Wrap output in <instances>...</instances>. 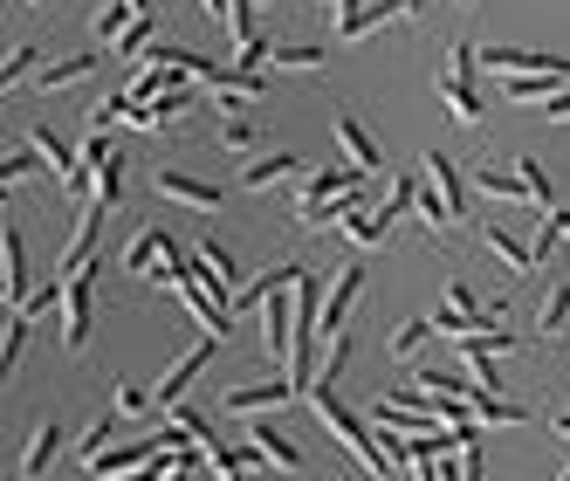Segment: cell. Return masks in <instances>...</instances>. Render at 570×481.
Returning a JSON list of instances; mask_svg holds the SVG:
<instances>
[{
  "instance_id": "obj_1",
  "label": "cell",
  "mask_w": 570,
  "mask_h": 481,
  "mask_svg": "<svg viewBox=\"0 0 570 481\" xmlns=\"http://www.w3.org/2000/svg\"><path fill=\"white\" fill-rule=\"evenodd\" d=\"M303 399H309V413L323 420V433H331L337 448H351V461H357L364 474H385V468H392V461H385V448H379V426H372V420H357L331 385H309Z\"/></svg>"
},
{
  "instance_id": "obj_2",
  "label": "cell",
  "mask_w": 570,
  "mask_h": 481,
  "mask_svg": "<svg viewBox=\"0 0 570 481\" xmlns=\"http://www.w3.org/2000/svg\"><path fill=\"white\" fill-rule=\"evenodd\" d=\"M474 69H481V49H474V42H454V49H446V76H440V104H446V117H454L461 131H474V125H481Z\"/></svg>"
},
{
  "instance_id": "obj_3",
  "label": "cell",
  "mask_w": 570,
  "mask_h": 481,
  "mask_svg": "<svg viewBox=\"0 0 570 481\" xmlns=\"http://www.w3.org/2000/svg\"><path fill=\"white\" fill-rule=\"evenodd\" d=\"M193 49H173V42H158L145 62H138V76H131V84H125V97L131 104H151V97H166V90H179L186 84V76H193Z\"/></svg>"
},
{
  "instance_id": "obj_4",
  "label": "cell",
  "mask_w": 570,
  "mask_h": 481,
  "mask_svg": "<svg viewBox=\"0 0 570 481\" xmlns=\"http://www.w3.org/2000/svg\"><path fill=\"white\" fill-rule=\"evenodd\" d=\"M262 357H268L275 372L296 365V289H275L262 303Z\"/></svg>"
},
{
  "instance_id": "obj_5",
  "label": "cell",
  "mask_w": 570,
  "mask_h": 481,
  "mask_svg": "<svg viewBox=\"0 0 570 481\" xmlns=\"http://www.w3.org/2000/svg\"><path fill=\"white\" fill-rule=\"evenodd\" d=\"M227 337H199L186 357H173V365H166V379H158L151 385V399H158V413H173V406H186V392L199 385V372H207L214 365V351H220Z\"/></svg>"
},
{
  "instance_id": "obj_6",
  "label": "cell",
  "mask_w": 570,
  "mask_h": 481,
  "mask_svg": "<svg viewBox=\"0 0 570 481\" xmlns=\"http://www.w3.org/2000/svg\"><path fill=\"white\" fill-rule=\"evenodd\" d=\"M481 69H488V76H557V84H570V56H550V49L488 42V49H481Z\"/></svg>"
},
{
  "instance_id": "obj_7",
  "label": "cell",
  "mask_w": 570,
  "mask_h": 481,
  "mask_svg": "<svg viewBox=\"0 0 570 481\" xmlns=\"http://www.w3.org/2000/svg\"><path fill=\"white\" fill-rule=\"evenodd\" d=\"M62 283H69V289H62V344L83 351V344H90V310H97V289H90V283H104V268L90 262L83 275H62Z\"/></svg>"
},
{
  "instance_id": "obj_8",
  "label": "cell",
  "mask_w": 570,
  "mask_h": 481,
  "mask_svg": "<svg viewBox=\"0 0 570 481\" xmlns=\"http://www.w3.org/2000/svg\"><path fill=\"white\" fill-rule=\"evenodd\" d=\"M392 21H413V0H364V8H351L337 21V42H364V35H379Z\"/></svg>"
},
{
  "instance_id": "obj_9",
  "label": "cell",
  "mask_w": 570,
  "mask_h": 481,
  "mask_svg": "<svg viewBox=\"0 0 570 481\" xmlns=\"http://www.w3.org/2000/svg\"><path fill=\"white\" fill-rule=\"evenodd\" d=\"M248 448H255V454H262V468H275V474H303V468H309L296 440H282V433H275L262 413L248 420Z\"/></svg>"
},
{
  "instance_id": "obj_10",
  "label": "cell",
  "mask_w": 570,
  "mask_h": 481,
  "mask_svg": "<svg viewBox=\"0 0 570 481\" xmlns=\"http://www.w3.org/2000/svg\"><path fill=\"white\" fill-rule=\"evenodd\" d=\"M309 166H303V151H255L248 166H240V186L248 193H268V186H282V179H303Z\"/></svg>"
},
{
  "instance_id": "obj_11",
  "label": "cell",
  "mask_w": 570,
  "mask_h": 481,
  "mask_svg": "<svg viewBox=\"0 0 570 481\" xmlns=\"http://www.w3.org/2000/svg\"><path fill=\"white\" fill-rule=\"evenodd\" d=\"M0 289H8V303H28V234L14 220L0 227Z\"/></svg>"
},
{
  "instance_id": "obj_12",
  "label": "cell",
  "mask_w": 570,
  "mask_h": 481,
  "mask_svg": "<svg viewBox=\"0 0 570 481\" xmlns=\"http://www.w3.org/2000/svg\"><path fill=\"white\" fill-rule=\"evenodd\" d=\"M151 186L166 193V199H179V207H193V214H214V207H220V186L193 179V173H173V166H158V173H151Z\"/></svg>"
},
{
  "instance_id": "obj_13",
  "label": "cell",
  "mask_w": 570,
  "mask_h": 481,
  "mask_svg": "<svg viewBox=\"0 0 570 481\" xmlns=\"http://www.w3.org/2000/svg\"><path fill=\"white\" fill-rule=\"evenodd\" d=\"M166 255H186L179 240H173V227H138V240L125 248V262H117V268H125V275H151Z\"/></svg>"
},
{
  "instance_id": "obj_14",
  "label": "cell",
  "mask_w": 570,
  "mask_h": 481,
  "mask_svg": "<svg viewBox=\"0 0 570 481\" xmlns=\"http://www.w3.org/2000/svg\"><path fill=\"white\" fill-rule=\"evenodd\" d=\"M296 392H303V385H296L289 372H282L275 385H234V392L220 399V406H227V413H240V420H255V413H268V406H282V399H296Z\"/></svg>"
},
{
  "instance_id": "obj_15",
  "label": "cell",
  "mask_w": 570,
  "mask_h": 481,
  "mask_svg": "<svg viewBox=\"0 0 570 481\" xmlns=\"http://www.w3.org/2000/svg\"><path fill=\"white\" fill-rule=\"evenodd\" d=\"M199 468H207L214 481H248V474L262 468V454H255V448H227V440L214 433L207 448H199Z\"/></svg>"
},
{
  "instance_id": "obj_16",
  "label": "cell",
  "mask_w": 570,
  "mask_h": 481,
  "mask_svg": "<svg viewBox=\"0 0 570 481\" xmlns=\"http://www.w3.org/2000/svg\"><path fill=\"white\" fill-rule=\"evenodd\" d=\"M468 406H474L481 426H522L529 420V406H522V399H502V385H474Z\"/></svg>"
},
{
  "instance_id": "obj_17",
  "label": "cell",
  "mask_w": 570,
  "mask_h": 481,
  "mask_svg": "<svg viewBox=\"0 0 570 481\" xmlns=\"http://www.w3.org/2000/svg\"><path fill=\"white\" fill-rule=\"evenodd\" d=\"M364 179H372V173H364V166H351V158H344V166L303 173V199H344V193H357Z\"/></svg>"
},
{
  "instance_id": "obj_18",
  "label": "cell",
  "mask_w": 570,
  "mask_h": 481,
  "mask_svg": "<svg viewBox=\"0 0 570 481\" xmlns=\"http://www.w3.org/2000/svg\"><path fill=\"white\" fill-rule=\"evenodd\" d=\"M420 173H426V179L440 186V199H446V214L461 220V214H468V186H461V166H454V158H446V151H426V158H420Z\"/></svg>"
},
{
  "instance_id": "obj_19",
  "label": "cell",
  "mask_w": 570,
  "mask_h": 481,
  "mask_svg": "<svg viewBox=\"0 0 570 481\" xmlns=\"http://www.w3.org/2000/svg\"><path fill=\"white\" fill-rule=\"evenodd\" d=\"M481 248L495 255L502 268H515V275H537V248H529V240H515L509 227H481Z\"/></svg>"
},
{
  "instance_id": "obj_20",
  "label": "cell",
  "mask_w": 570,
  "mask_h": 481,
  "mask_svg": "<svg viewBox=\"0 0 570 481\" xmlns=\"http://www.w3.org/2000/svg\"><path fill=\"white\" fill-rule=\"evenodd\" d=\"M337 145H344V158L351 166H364V173H385V151H379V138L357 125V117H337Z\"/></svg>"
},
{
  "instance_id": "obj_21",
  "label": "cell",
  "mask_w": 570,
  "mask_h": 481,
  "mask_svg": "<svg viewBox=\"0 0 570 481\" xmlns=\"http://www.w3.org/2000/svg\"><path fill=\"white\" fill-rule=\"evenodd\" d=\"M97 69H104V56H97V49H83V56L42 62V69H35V84H42V90H69V84H83V76H97Z\"/></svg>"
},
{
  "instance_id": "obj_22",
  "label": "cell",
  "mask_w": 570,
  "mask_h": 481,
  "mask_svg": "<svg viewBox=\"0 0 570 481\" xmlns=\"http://www.w3.org/2000/svg\"><path fill=\"white\" fill-rule=\"evenodd\" d=\"M357 289H364V262H351V268L337 275V289H331V303H323V337H337V331H344V316H351Z\"/></svg>"
},
{
  "instance_id": "obj_23",
  "label": "cell",
  "mask_w": 570,
  "mask_h": 481,
  "mask_svg": "<svg viewBox=\"0 0 570 481\" xmlns=\"http://www.w3.org/2000/svg\"><path fill=\"white\" fill-rule=\"evenodd\" d=\"M28 145L49 158V179H56V193L69 186V173H76V166H83V151H69V145H62V138H56L49 125H35V131H28Z\"/></svg>"
},
{
  "instance_id": "obj_24",
  "label": "cell",
  "mask_w": 570,
  "mask_h": 481,
  "mask_svg": "<svg viewBox=\"0 0 570 481\" xmlns=\"http://www.w3.org/2000/svg\"><path fill=\"white\" fill-rule=\"evenodd\" d=\"M56 454H62V426H56V420H42V426L28 433V454H21V474H28V481H42Z\"/></svg>"
},
{
  "instance_id": "obj_25",
  "label": "cell",
  "mask_w": 570,
  "mask_h": 481,
  "mask_svg": "<svg viewBox=\"0 0 570 481\" xmlns=\"http://www.w3.org/2000/svg\"><path fill=\"white\" fill-rule=\"evenodd\" d=\"M151 49H158V21H151V14H138V21L110 42V56H117V62H145Z\"/></svg>"
},
{
  "instance_id": "obj_26",
  "label": "cell",
  "mask_w": 570,
  "mask_h": 481,
  "mask_svg": "<svg viewBox=\"0 0 570 481\" xmlns=\"http://www.w3.org/2000/svg\"><path fill=\"white\" fill-rule=\"evenodd\" d=\"M420 193H426V173H399V186H392V199H385V214H379V220H385V227H399L405 214L420 207Z\"/></svg>"
},
{
  "instance_id": "obj_27",
  "label": "cell",
  "mask_w": 570,
  "mask_h": 481,
  "mask_svg": "<svg viewBox=\"0 0 570 481\" xmlns=\"http://www.w3.org/2000/svg\"><path fill=\"white\" fill-rule=\"evenodd\" d=\"M337 234H344V240H351V248H385V234H392V227H385V220H379V214H364V207H351V214H344V227H337Z\"/></svg>"
},
{
  "instance_id": "obj_28",
  "label": "cell",
  "mask_w": 570,
  "mask_h": 481,
  "mask_svg": "<svg viewBox=\"0 0 570 481\" xmlns=\"http://www.w3.org/2000/svg\"><path fill=\"white\" fill-rule=\"evenodd\" d=\"M138 21V8H131V0H104V8L90 14V28H97V42H117V35H125Z\"/></svg>"
},
{
  "instance_id": "obj_29",
  "label": "cell",
  "mask_w": 570,
  "mask_h": 481,
  "mask_svg": "<svg viewBox=\"0 0 570 481\" xmlns=\"http://www.w3.org/2000/svg\"><path fill=\"white\" fill-rule=\"evenodd\" d=\"M474 186H481L488 199H529V179H522L515 166H509V173H495V166H481V173H474Z\"/></svg>"
},
{
  "instance_id": "obj_30",
  "label": "cell",
  "mask_w": 570,
  "mask_h": 481,
  "mask_svg": "<svg viewBox=\"0 0 570 481\" xmlns=\"http://www.w3.org/2000/svg\"><path fill=\"white\" fill-rule=\"evenodd\" d=\"M35 173H49V158L35 151V145H21V151L0 158V186H21V179H35Z\"/></svg>"
},
{
  "instance_id": "obj_31",
  "label": "cell",
  "mask_w": 570,
  "mask_h": 481,
  "mask_svg": "<svg viewBox=\"0 0 570 481\" xmlns=\"http://www.w3.org/2000/svg\"><path fill=\"white\" fill-rule=\"evenodd\" d=\"M563 316H570V283H557V289L543 296V310H537V337H557Z\"/></svg>"
},
{
  "instance_id": "obj_32",
  "label": "cell",
  "mask_w": 570,
  "mask_h": 481,
  "mask_svg": "<svg viewBox=\"0 0 570 481\" xmlns=\"http://www.w3.org/2000/svg\"><path fill=\"white\" fill-rule=\"evenodd\" d=\"M433 337V316H413V324H399L385 344H392V357H420V344Z\"/></svg>"
},
{
  "instance_id": "obj_33",
  "label": "cell",
  "mask_w": 570,
  "mask_h": 481,
  "mask_svg": "<svg viewBox=\"0 0 570 481\" xmlns=\"http://www.w3.org/2000/svg\"><path fill=\"white\" fill-rule=\"evenodd\" d=\"M28 324H35L28 310H14V316H8V344H0V379H8V372L21 365V344H28Z\"/></svg>"
},
{
  "instance_id": "obj_34",
  "label": "cell",
  "mask_w": 570,
  "mask_h": 481,
  "mask_svg": "<svg viewBox=\"0 0 570 481\" xmlns=\"http://www.w3.org/2000/svg\"><path fill=\"white\" fill-rule=\"evenodd\" d=\"M268 62H275V69H323L331 56L309 49V42H275V56H268Z\"/></svg>"
},
{
  "instance_id": "obj_35",
  "label": "cell",
  "mask_w": 570,
  "mask_h": 481,
  "mask_svg": "<svg viewBox=\"0 0 570 481\" xmlns=\"http://www.w3.org/2000/svg\"><path fill=\"white\" fill-rule=\"evenodd\" d=\"M515 173L529 179V207H537V214H550V207H557V199H550V173L537 166V158H515Z\"/></svg>"
},
{
  "instance_id": "obj_36",
  "label": "cell",
  "mask_w": 570,
  "mask_h": 481,
  "mask_svg": "<svg viewBox=\"0 0 570 481\" xmlns=\"http://www.w3.org/2000/svg\"><path fill=\"white\" fill-rule=\"evenodd\" d=\"M220 145H227V151H255V145H262L255 117H227V125H220Z\"/></svg>"
},
{
  "instance_id": "obj_37",
  "label": "cell",
  "mask_w": 570,
  "mask_h": 481,
  "mask_svg": "<svg viewBox=\"0 0 570 481\" xmlns=\"http://www.w3.org/2000/svg\"><path fill=\"white\" fill-rule=\"evenodd\" d=\"M28 76H35V42H21L8 62H0V90H14V84H28Z\"/></svg>"
},
{
  "instance_id": "obj_38",
  "label": "cell",
  "mask_w": 570,
  "mask_h": 481,
  "mask_svg": "<svg viewBox=\"0 0 570 481\" xmlns=\"http://www.w3.org/2000/svg\"><path fill=\"white\" fill-rule=\"evenodd\" d=\"M104 448H110V413H104V420H90V426H83V440H76V461H83V468H90V461H97V454H104Z\"/></svg>"
},
{
  "instance_id": "obj_39",
  "label": "cell",
  "mask_w": 570,
  "mask_h": 481,
  "mask_svg": "<svg viewBox=\"0 0 570 481\" xmlns=\"http://www.w3.org/2000/svg\"><path fill=\"white\" fill-rule=\"evenodd\" d=\"M62 289H69L62 275H49V283H42V289H28V303H14V310H28V316H42V310H62Z\"/></svg>"
},
{
  "instance_id": "obj_40",
  "label": "cell",
  "mask_w": 570,
  "mask_h": 481,
  "mask_svg": "<svg viewBox=\"0 0 570 481\" xmlns=\"http://www.w3.org/2000/svg\"><path fill=\"white\" fill-rule=\"evenodd\" d=\"M344 357H351V337L337 331V337H331V351H323V365H316V385H331V379L344 372Z\"/></svg>"
},
{
  "instance_id": "obj_41",
  "label": "cell",
  "mask_w": 570,
  "mask_h": 481,
  "mask_svg": "<svg viewBox=\"0 0 570 481\" xmlns=\"http://www.w3.org/2000/svg\"><path fill=\"white\" fill-rule=\"evenodd\" d=\"M166 420H173V426H186V433L199 440V448H207V440H214V426H207V413H199V406H173Z\"/></svg>"
},
{
  "instance_id": "obj_42",
  "label": "cell",
  "mask_w": 570,
  "mask_h": 481,
  "mask_svg": "<svg viewBox=\"0 0 570 481\" xmlns=\"http://www.w3.org/2000/svg\"><path fill=\"white\" fill-rule=\"evenodd\" d=\"M110 392H117V399H110V406H117V413H131V420L158 406V399H151V392H138V385H110Z\"/></svg>"
},
{
  "instance_id": "obj_43",
  "label": "cell",
  "mask_w": 570,
  "mask_h": 481,
  "mask_svg": "<svg viewBox=\"0 0 570 481\" xmlns=\"http://www.w3.org/2000/svg\"><path fill=\"white\" fill-rule=\"evenodd\" d=\"M275 56V35H255V42H240V69H262Z\"/></svg>"
},
{
  "instance_id": "obj_44",
  "label": "cell",
  "mask_w": 570,
  "mask_h": 481,
  "mask_svg": "<svg viewBox=\"0 0 570 481\" xmlns=\"http://www.w3.org/2000/svg\"><path fill=\"white\" fill-rule=\"evenodd\" d=\"M173 474V461L158 454V461H145V468H131V474H110V481H166Z\"/></svg>"
},
{
  "instance_id": "obj_45",
  "label": "cell",
  "mask_w": 570,
  "mask_h": 481,
  "mask_svg": "<svg viewBox=\"0 0 570 481\" xmlns=\"http://www.w3.org/2000/svg\"><path fill=\"white\" fill-rule=\"evenodd\" d=\"M199 14H207V21H220V28H227V0H199Z\"/></svg>"
},
{
  "instance_id": "obj_46",
  "label": "cell",
  "mask_w": 570,
  "mask_h": 481,
  "mask_svg": "<svg viewBox=\"0 0 570 481\" xmlns=\"http://www.w3.org/2000/svg\"><path fill=\"white\" fill-rule=\"evenodd\" d=\"M550 433H557V440H570V413H557V420H550Z\"/></svg>"
},
{
  "instance_id": "obj_47",
  "label": "cell",
  "mask_w": 570,
  "mask_h": 481,
  "mask_svg": "<svg viewBox=\"0 0 570 481\" xmlns=\"http://www.w3.org/2000/svg\"><path fill=\"white\" fill-rule=\"evenodd\" d=\"M550 481H570V461H563V468H557V474H550Z\"/></svg>"
},
{
  "instance_id": "obj_48",
  "label": "cell",
  "mask_w": 570,
  "mask_h": 481,
  "mask_svg": "<svg viewBox=\"0 0 570 481\" xmlns=\"http://www.w3.org/2000/svg\"><path fill=\"white\" fill-rule=\"evenodd\" d=\"M131 8H138V14H145V8H151V0H131Z\"/></svg>"
},
{
  "instance_id": "obj_49",
  "label": "cell",
  "mask_w": 570,
  "mask_h": 481,
  "mask_svg": "<svg viewBox=\"0 0 570 481\" xmlns=\"http://www.w3.org/2000/svg\"><path fill=\"white\" fill-rule=\"evenodd\" d=\"M420 8H426V0H413V14H420Z\"/></svg>"
},
{
  "instance_id": "obj_50",
  "label": "cell",
  "mask_w": 570,
  "mask_h": 481,
  "mask_svg": "<svg viewBox=\"0 0 570 481\" xmlns=\"http://www.w3.org/2000/svg\"><path fill=\"white\" fill-rule=\"evenodd\" d=\"M28 8H42V0H28Z\"/></svg>"
},
{
  "instance_id": "obj_51",
  "label": "cell",
  "mask_w": 570,
  "mask_h": 481,
  "mask_svg": "<svg viewBox=\"0 0 570 481\" xmlns=\"http://www.w3.org/2000/svg\"><path fill=\"white\" fill-rule=\"evenodd\" d=\"M323 8H337V0H323Z\"/></svg>"
},
{
  "instance_id": "obj_52",
  "label": "cell",
  "mask_w": 570,
  "mask_h": 481,
  "mask_svg": "<svg viewBox=\"0 0 570 481\" xmlns=\"http://www.w3.org/2000/svg\"><path fill=\"white\" fill-rule=\"evenodd\" d=\"M461 8H474V0H461Z\"/></svg>"
}]
</instances>
